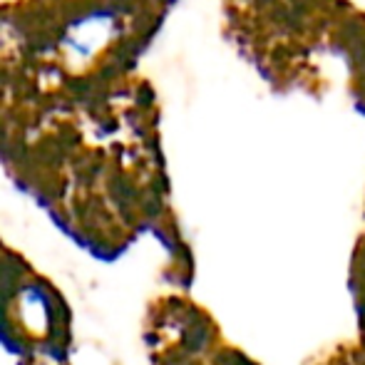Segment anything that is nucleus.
Segmentation results:
<instances>
[{"mask_svg":"<svg viewBox=\"0 0 365 365\" xmlns=\"http://www.w3.org/2000/svg\"><path fill=\"white\" fill-rule=\"evenodd\" d=\"M110 38H112V18L102 13V10H97V13H90L77 20V23H73V28L65 35V48L70 50L73 58L87 60L97 50L105 48Z\"/></svg>","mask_w":365,"mask_h":365,"instance_id":"nucleus-1","label":"nucleus"}]
</instances>
